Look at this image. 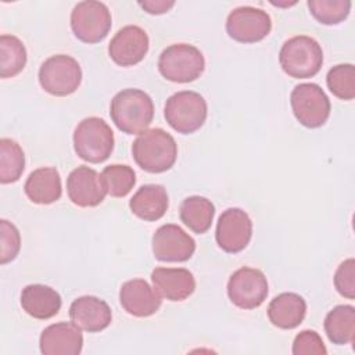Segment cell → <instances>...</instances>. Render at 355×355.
Here are the masks:
<instances>
[{
    "mask_svg": "<svg viewBox=\"0 0 355 355\" xmlns=\"http://www.w3.org/2000/svg\"><path fill=\"white\" fill-rule=\"evenodd\" d=\"M208 114L207 101L200 93L182 90L172 94L166 103L164 115L169 126L178 133L190 135L198 130Z\"/></svg>",
    "mask_w": 355,
    "mask_h": 355,
    "instance_id": "8992f818",
    "label": "cell"
},
{
    "mask_svg": "<svg viewBox=\"0 0 355 355\" xmlns=\"http://www.w3.org/2000/svg\"><path fill=\"white\" fill-rule=\"evenodd\" d=\"M329 90L341 100L355 97V68L352 64H338L333 67L326 76Z\"/></svg>",
    "mask_w": 355,
    "mask_h": 355,
    "instance_id": "f546056e",
    "label": "cell"
},
{
    "mask_svg": "<svg viewBox=\"0 0 355 355\" xmlns=\"http://www.w3.org/2000/svg\"><path fill=\"white\" fill-rule=\"evenodd\" d=\"M135 162L146 172L162 173L169 171L178 157L175 139L161 128L147 129L132 144Z\"/></svg>",
    "mask_w": 355,
    "mask_h": 355,
    "instance_id": "7a4b0ae2",
    "label": "cell"
},
{
    "mask_svg": "<svg viewBox=\"0 0 355 355\" xmlns=\"http://www.w3.org/2000/svg\"><path fill=\"white\" fill-rule=\"evenodd\" d=\"M324 331L333 344H351L355 336V308L352 305L334 306L324 318Z\"/></svg>",
    "mask_w": 355,
    "mask_h": 355,
    "instance_id": "d4e9b609",
    "label": "cell"
},
{
    "mask_svg": "<svg viewBox=\"0 0 355 355\" xmlns=\"http://www.w3.org/2000/svg\"><path fill=\"white\" fill-rule=\"evenodd\" d=\"M155 291L169 301H183L196 290V280L184 268H155L151 272Z\"/></svg>",
    "mask_w": 355,
    "mask_h": 355,
    "instance_id": "d6986e66",
    "label": "cell"
},
{
    "mask_svg": "<svg viewBox=\"0 0 355 355\" xmlns=\"http://www.w3.org/2000/svg\"><path fill=\"white\" fill-rule=\"evenodd\" d=\"M282 69L291 78L306 79L315 76L323 64L320 44L309 36L300 35L286 40L279 53Z\"/></svg>",
    "mask_w": 355,
    "mask_h": 355,
    "instance_id": "3957f363",
    "label": "cell"
},
{
    "mask_svg": "<svg viewBox=\"0 0 355 355\" xmlns=\"http://www.w3.org/2000/svg\"><path fill=\"white\" fill-rule=\"evenodd\" d=\"M334 287L345 298H355V261L348 258L341 262L334 273Z\"/></svg>",
    "mask_w": 355,
    "mask_h": 355,
    "instance_id": "1f68e13d",
    "label": "cell"
},
{
    "mask_svg": "<svg viewBox=\"0 0 355 355\" xmlns=\"http://www.w3.org/2000/svg\"><path fill=\"white\" fill-rule=\"evenodd\" d=\"M306 313L305 300L295 293H282L268 306L270 323L279 329L290 330L300 326Z\"/></svg>",
    "mask_w": 355,
    "mask_h": 355,
    "instance_id": "7402d4cb",
    "label": "cell"
},
{
    "mask_svg": "<svg viewBox=\"0 0 355 355\" xmlns=\"http://www.w3.org/2000/svg\"><path fill=\"white\" fill-rule=\"evenodd\" d=\"M110 116L121 132L140 135L153 122L154 104L146 92L140 89H123L112 97Z\"/></svg>",
    "mask_w": 355,
    "mask_h": 355,
    "instance_id": "6da1fadb",
    "label": "cell"
},
{
    "mask_svg": "<svg viewBox=\"0 0 355 355\" xmlns=\"http://www.w3.org/2000/svg\"><path fill=\"white\" fill-rule=\"evenodd\" d=\"M205 68L202 53L193 44L176 43L166 47L158 58L159 73L176 83H189L198 79Z\"/></svg>",
    "mask_w": 355,
    "mask_h": 355,
    "instance_id": "5b68a950",
    "label": "cell"
},
{
    "mask_svg": "<svg viewBox=\"0 0 355 355\" xmlns=\"http://www.w3.org/2000/svg\"><path fill=\"white\" fill-rule=\"evenodd\" d=\"M294 355H326L327 349L315 330H304L295 336L293 343Z\"/></svg>",
    "mask_w": 355,
    "mask_h": 355,
    "instance_id": "d6a6232c",
    "label": "cell"
},
{
    "mask_svg": "<svg viewBox=\"0 0 355 355\" xmlns=\"http://www.w3.org/2000/svg\"><path fill=\"white\" fill-rule=\"evenodd\" d=\"M39 345L44 355H78L83 347V336L75 323L60 322L42 331Z\"/></svg>",
    "mask_w": 355,
    "mask_h": 355,
    "instance_id": "e0dca14e",
    "label": "cell"
},
{
    "mask_svg": "<svg viewBox=\"0 0 355 355\" xmlns=\"http://www.w3.org/2000/svg\"><path fill=\"white\" fill-rule=\"evenodd\" d=\"M24 190L26 197L35 204H53L62 193L61 178L54 166L37 168L29 173Z\"/></svg>",
    "mask_w": 355,
    "mask_h": 355,
    "instance_id": "ffe728a7",
    "label": "cell"
},
{
    "mask_svg": "<svg viewBox=\"0 0 355 355\" xmlns=\"http://www.w3.org/2000/svg\"><path fill=\"white\" fill-rule=\"evenodd\" d=\"M69 318L80 330L97 333L110 326L112 312L104 300L94 295H82L71 304Z\"/></svg>",
    "mask_w": 355,
    "mask_h": 355,
    "instance_id": "ac0fdd59",
    "label": "cell"
},
{
    "mask_svg": "<svg viewBox=\"0 0 355 355\" xmlns=\"http://www.w3.org/2000/svg\"><path fill=\"white\" fill-rule=\"evenodd\" d=\"M82 82L79 62L67 54L49 57L39 69V83L51 96L65 97L75 93Z\"/></svg>",
    "mask_w": 355,
    "mask_h": 355,
    "instance_id": "52a82bcc",
    "label": "cell"
},
{
    "mask_svg": "<svg viewBox=\"0 0 355 355\" xmlns=\"http://www.w3.org/2000/svg\"><path fill=\"white\" fill-rule=\"evenodd\" d=\"M268 291L266 276L255 268H240L227 282V295L241 309L258 308L266 300Z\"/></svg>",
    "mask_w": 355,
    "mask_h": 355,
    "instance_id": "30bf717a",
    "label": "cell"
},
{
    "mask_svg": "<svg viewBox=\"0 0 355 355\" xmlns=\"http://www.w3.org/2000/svg\"><path fill=\"white\" fill-rule=\"evenodd\" d=\"M25 169V155L21 146L3 137L0 140V182L3 184L17 182Z\"/></svg>",
    "mask_w": 355,
    "mask_h": 355,
    "instance_id": "4316f807",
    "label": "cell"
},
{
    "mask_svg": "<svg viewBox=\"0 0 355 355\" xmlns=\"http://www.w3.org/2000/svg\"><path fill=\"white\" fill-rule=\"evenodd\" d=\"M306 4L313 18L323 25L343 22L352 6L349 0H309Z\"/></svg>",
    "mask_w": 355,
    "mask_h": 355,
    "instance_id": "f1b7e54d",
    "label": "cell"
},
{
    "mask_svg": "<svg viewBox=\"0 0 355 355\" xmlns=\"http://www.w3.org/2000/svg\"><path fill=\"white\" fill-rule=\"evenodd\" d=\"M26 65V49L14 35L0 36V76L3 79L18 75Z\"/></svg>",
    "mask_w": 355,
    "mask_h": 355,
    "instance_id": "484cf974",
    "label": "cell"
},
{
    "mask_svg": "<svg viewBox=\"0 0 355 355\" xmlns=\"http://www.w3.org/2000/svg\"><path fill=\"white\" fill-rule=\"evenodd\" d=\"M67 193L69 200L82 208L97 207L108 194L101 173L85 165L75 168L68 175Z\"/></svg>",
    "mask_w": 355,
    "mask_h": 355,
    "instance_id": "5bb4252c",
    "label": "cell"
},
{
    "mask_svg": "<svg viewBox=\"0 0 355 355\" xmlns=\"http://www.w3.org/2000/svg\"><path fill=\"white\" fill-rule=\"evenodd\" d=\"M180 220L194 233H205L214 220L215 205L211 200L201 196H191L180 204Z\"/></svg>",
    "mask_w": 355,
    "mask_h": 355,
    "instance_id": "cb8c5ba5",
    "label": "cell"
},
{
    "mask_svg": "<svg viewBox=\"0 0 355 355\" xmlns=\"http://www.w3.org/2000/svg\"><path fill=\"white\" fill-rule=\"evenodd\" d=\"M169 205L168 193L161 184H144L130 198V211L140 219L154 222L161 219Z\"/></svg>",
    "mask_w": 355,
    "mask_h": 355,
    "instance_id": "603a6c76",
    "label": "cell"
},
{
    "mask_svg": "<svg viewBox=\"0 0 355 355\" xmlns=\"http://www.w3.org/2000/svg\"><path fill=\"white\" fill-rule=\"evenodd\" d=\"M73 148L86 162H104L114 150V132L101 118H85L75 128Z\"/></svg>",
    "mask_w": 355,
    "mask_h": 355,
    "instance_id": "277c9868",
    "label": "cell"
},
{
    "mask_svg": "<svg viewBox=\"0 0 355 355\" xmlns=\"http://www.w3.org/2000/svg\"><path fill=\"white\" fill-rule=\"evenodd\" d=\"M107 193L111 197H125L130 193L136 183V173L128 165H108L101 172Z\"/></svg>",
    "mask_w": 355,
    "mask_h": 355,
    "instance_id": "83f0119b",
    "label": "cell"
},
{
    "mask_svg": "<svg viewBox=\"0 0 355 355\" xmlns=\"http://www.w3.org/2000/svg\"><path fill=\"white\" fill-rule=\"evenodd\" d=\"M290 104L297 121L309 129L326 123L330 115V100L316 83H300L290 96Z\"/></svg>",
    "mask_w": 355,
    "mask_h": 355,
    "instance_id": "9c48e42d",
    "label": "cell"
},
{
    "mask_svg": "<svg viewBox=\"0 0 355 355\" xmlns=\"http://www.w3.org/2000/svg\"><path fill=\"white\" fill-rule=\"evenodd\" d=\"M22 309L35 319H50L61 308L60 294L44 284H29L21 291Z\"/></svg>",
    "mask_w": 355,
    "mask_h": 355,
    "instance_id": "44dd1931",
    "label": "cell"
},
{
    "mask_svg": "<svg viewBox=\"0 0 355 355\" xmlns=\"http://www.w3.org/2000/svg\"><path fill=\"white\" fill-rule=\"evenodd\" d=\"M112 18L108 7L96 0L78 3L71 12V29L83 43H98L108 35Z\"/></svg>",
    "mask_w": 355,
    "mask_h": 355,
    "instance_id": "ba28073f",
    "label": "cell"
},
{
    "mask_svg": "<svg viewBox=\"0 0 355 355\" xmlns=\"http://www.w3.org/2000/svg\"><path fill=\"white\" fill-rule=\"evenodd\" d=\"M162 297L144 279H132L122 284L119 290V302L122 308L136 318H147L154 315L159 306Z\"/></svg>",
    "mask_w": 355,
    "mask_h": 355,
    "instance_id": "2e32d148",
    "label": "cell"
},
{
    "mask_svg": "<svg viewBox=\"0 0 355 355\" xmlns=\"http://www.w3.org/2000/svg\"><path fill=\"white\" fill-rule=\"evenodd\" d=\"M272 29L269 14L261 8L243 6L227 15L226 32L239 43H257L265 39Z\"/></svg>",
    "mask_w": 355,
    "mask_h": 355,
    "instance_id": "8fae6325",
    "label": "cell"
},
{
    "mask_svg": "<svg viewBox=\"0 0 355 355\" xmlns=\"http://www.w3.org/2000/svg\"><path fill=\"white\" fill-rule=\"evenodd\" d=\"M21 248V236L18 229L8 220H0V263L15 259Z\"/></svg>",
    "mask_w": 355,
    "mask_h": 355,
    "instance_id": "4dcf8cb0",
    "label": "cell"
},
{
    "mask_svg": "<svg viewBox=\"0 0 355 355\" xmlns=\"http://www.w3.org/2000/svg\"><path fill=\"white\" fill-rule=\"evenodd\" d=\"M139 6L148 14L158 15L169 11L173 6L175 1H166V0H146V1H139Z\"/></svg>",
    "mask_w": 355,
    "mask_h": 355,
    "instance_id": "836d02e7",
    "label": "cell"
},
{
    "mask_svg": "<svg viewBox=\"0 0 355 355\" xmlns=\"http://www.w3.org/2000/svg\"><path fill=\"white\" fill-rule=\"evenodd\" d=\"M148 51V36L137 25H128L119 29L111 39L108 54L119 67L139 64Z\"/></svg>",
    "mask_w": 355,
    "mask_h": 355,
    "instance_id": "9a60e30c",
    "label": "cell"
},
{
    "mask_svg": "<svg viewBox=\"0 0 355 355\" xmlns=\"http://www.w3.org/2000/svg\"><path fill=\"white\" fill-rule=\"evenodd\" d=\"M153 254L162 262H184L196 251V241L180 226L168 223L159 226L153 236Z\"/></svg>",
    "mask_w": 355,
    "mask_h": 355,
    "instance_id": "4fadbf2b",
    "label": "cell"
},
{
    "mask_svg": "<svg viewBox=\"0 0 355 355\" xmlns=\"http://www.w3.org/2000/svg\"><path fill=\"white\" fill-rule=\"evenodd\" d=\"M252 236V222L248 214L240 208L225 209L216 225L215 239L218 245L229 254L243 251Z\"/></svg>",
    "mask_w": 355,
    "mask_h": 355,
    "instance_id": "7c38bea8",
    "label": "cell"
}]
</instances>
